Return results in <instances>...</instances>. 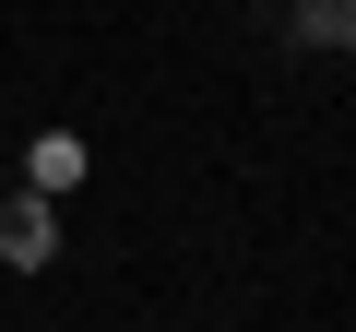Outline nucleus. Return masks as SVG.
<instances>
[{
  "label": "nucleus",
  "instance_id": "f257e3e1",
  "mask_svg": "<svg viewBox=\"0 0 356 332\" xmlns=\"http://www.w3.org/2000/svg\"><path fill=\"white\" fill-rule=\"evenodd\" d=\"M0 261H48V190H13V202H0Z\"/></svg>",
  "mask_w": 356,
  "mask_h": 332
},
{
  "label": "nucleus",
  "instance_id": "7ed1b4c3",
  "mask_svg": "<svg viewBox=\"0 0 356 332\" xmlns=\"http://www.w3.org/2000/svg\"><path fill=\"white\" fill-rule=\"evenodd\" d=\"M60 179H83V142H72V131H48V142H36V190H60Z\"/></svg>",
  "mask_w": 356,
  "mask_h": 332
},
{
  "label": "nucleus",
  "instance_id": "f03ea898",
  "mask_svg": "<svg viewBox=\"0 0 356 332\" xmlns=\"http://www.w3.org/2000/svg\"><path fill=\"white\" fill-rule=\"evenodd\" d=\"M285 36L297 48H356V0H285Z\"/></svg>",
  "mask_w": 356,
  "mask_h": 332
}]
</instances>
